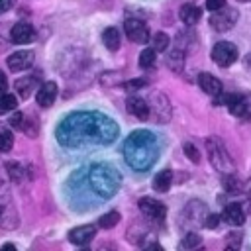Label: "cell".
<instances>
[{"label":"cell","instance_id":"obj_1","mask_svg":"<svg viewBox=\"0 0 251 251\" xmlns=\"http://www.w3.org/2000/svg\"><path fill=\"white\" fill-rule=\"evenodd\" d=\"M116 137H118L116 122L98 112L71 114L57 127L59 143L73 149H80L88 145H108Z\"/></svg>","mask_w":251,"mask_h":251},{"label":"cell","instance_id":"obj_2","mask_svg":"<svg viewBox=\"0 0 251 251\" xmlns=\"http://www.w3.org/2000/svg\"><path fill=\"white\" fill-rule=\"evenodd\" d=\"M124 157L131 169L147 171L159 157L157 137L147 129H137L129 133V137L124 143Z\"/></svg>","mask_w":251,"mask_h":251},{"label":"cell","instance_id":"obj_3","mask_svg":"<svg viewBox=\"0 0 251 251\" xmlns=\"http://www.w3.org/2000/svg\"><path fill=\"white\" fill-rule=\"evenodd\" d=\"M88 182H90V188L98 196L110 198L118 192V188L122 184V175L118 173L116 167H112L108 163H96V165L90 167Z\"/></svg>","mask_w":251,"mask_h":251},{"label":"cell","instance_id":"obj_4","mask_svg":"<svg viewBox=\"0 0 251 251\" xmlns=\"http://www.w3.org/2000/svg\"><path fill=\"white\" fill-rule=\"evenodd\" d=\"M206 153H208V159L212 163V167L224 176V175H229V173H235V163L233 159L229 157V153L226 151L224 143L216 137H208L206 139Z\"/></svg>","mask_w":251,"mask_h":251},{"label":"cell","instance_id":"obj_5","mask_svg":"<svg viewBox=\"0 0 251 251\" xmlns=\"http://www.w3.org/2000/svg\"><path fill=\"white\" fill-rule=\"evenodd\" d=\"M237 16H239V14H237L235 8L224 6L222 10L212 12V16H210V27L216 29V31H229V29L235 25Z\"/></svg>","mask_w":251,"mask_h":251},{"label":"cell","instance_id":"obj_6","mask_svg":"<svg viewBox=\"0 0 251 251\" xmlns=\"http://www.w3.org/2000/svg\"><path fill=\"white\" fill-rule=\"evenodd\" d=\"M212 61L218 63L220 67H229L237 59V47L229 41H220L212 47Z\"/></svg>","mask_w":251,"mask_h":251},{"label":"cell","instance_id":"obj_7","mask_svg":"<svg viewBox=\"0 0 251 251\" xmlns=\"http://www.w3.org/2000/svg\"><path fill=\"white\" fill-rule=\"evenodd\" d=\"M147 102H149V114L153 112L155 114L153 118L157 122H169V118H171V104H169V98L163 92H159V90L151 92Z\"/></svg>","mask_w":251,"mask_h":251},{"label":"cell","instance_id":"obj_8","mask_svg":"<svg viewBox=\"0 0 251 251\" xmlns=\"http://www.w3.org/2000/svg\"><path fill=\"white\" fill-rule=\"evenodd\" d=\"M124 29H126L127 39L133 41V43L145 45L149 41V27L141 20H137V18H127L124 22Z\"/></svg>","mask_w":251,"mask_h":251},{"label":"cell","instance_id":"obj_9","mask_svg":"<svg viewBox=\"0 0 251 251\" xmlns=\"http://www.w3.org/2000/svg\"><path fill=\"white\" fill-rule=\"evenodd\" d=\"M35 61V55L33 51L29 49H24V51H16L8 57V69L12 73H22V71H27Z\"/></svg>","mask_w":251,"mask_h":251},{"label":"cell","instance_id":"obj_10","mask_svg":"<svg viewBox=\"0 0 251 251\" xmlns=\"http://www.w3.org/2000/svg\"><path fill=\"white\" fill-rule=\"evenodd\" d=\"M137 206H139V210H141L147 218L157 220V222H163V218H165V214H167L165 204L159 202V200H155V198H149V196L141 198V200L137 202Z\"/></svg>","mask_w":251,"mask_h":251},{"label":"cell","instance_id":"obj_11","mask_svg":"<svg viewBox=\"0 0 251 251\" xmlns=\"http://www.w3.org/2000/svg\"><path fill=\"white\" fill-rule=\"evenodd\" d=\"M96 235V227L92 224H86V226H78V227H73L69 231V241L73 245H88Z\"/></svg>","mask_w":251,"mask_h":251},{"label":"cell","instance_id":"obj_12","mask_svg":"<svg viewBox=\"0 0 251 251\" xmlns=\"http://www.w3.org/2000/svg\"><path fill=\"white\" fill-rule=\"evenodd\" d=\"M57 84L53 82V80H47V82H43L39 88H37V92H35V100H37V104L41 106V108H49L53 102H55V98H57Z\"/></svg>","mask_w":251,"mask_h":251},{"label":"cell","instance_id":"obj_13","mask_svg":"<svg viewBox=\"0 0 251 251\" xmlns=\"http://www.w3.org/2000/svg\"><path fill=\"white\" fill-rule=\"evenodd\" d=\"M126 106H127L129 114L135 116L137 120H147L149 118V102L145 98H141L137 94H131V96H127Z\"/></svg>","mask_w":251,"mask_h":251},{"label":"cell","instance_id":"obj_14","mask_svg":"<svg viewBox=\"0 0 251 251\" xmlns=\"http://www.w3.org/2000/svg\"><path fill=\"white\" fill-rule=\"evenodd\" d=\"M33 37H35V31H33V27H31L29 24H25V22H18V24L12 27V31H10V39H12L14 43H18V45H25V43L33 41Z\"/></svg>","mask_w":251,"mask_h":251},{"label":"cell","instance_id":"obj_15","mask_svg":"<svg viewBox=\"0 0 251 251\" xmlns=\"http://www.w3.org/2000/svg\"><path fill=\"white\" fill-rule=\"evenodd\" d=\"M226 104H227V108H229V112H231L233 116L243 118V116L251 114L249 100H247L245 96H241V94H229V96L226 98Z\"/></svg>","mask_w":251,"mask_h":251},{"label":"cell","instance_id":"obj_16","mask_svg":"<svg viewBox=\"0 0 251 251\" xmlns=\"http://www.w3.org/2000/svg\"><path fill=\"white\" fill-rule=\"evenodd\" d=\"M198 86H200L206 94H210V96H218V94L222 92V82H220V78H216V76L210 75V73H200V75H198Z\"/></svg>","mask_w":251,"mask_h":251},{"label":"cell","instance_id":"obj_17","mask_svg":"<svg viewBox=\"0 0 251 251\" xmlns=\"http://www.w3.org/2000/svg\"><path fill=\"white\" fill-rule=\"evenodd\" d=\"M178 16H180V22H182V24H186V25H194V24L200 20L202 10H200L198 6H194V4H184V6H180Z\"/></svg>","mask_w":251,"mask_h":251},{"label":"cell","instance_id":"obj_18","mask_svg":"<svg viewBox=\"0 0 251 251\" xmlns=\"http://www.w3.org/2000/svg\"><path fill=\"white\" fill-rule=\"evenodd\" d=\"M224 220L231 226H241L245 222V212L239 204H227L224 210Z\"/></svg>","mask_w":251,"mask_h":251},{"label":"cell","instance_id":"obj_19","mask_svg":"<svg viewBox=\"0 0 251 251\" xmlns=\"http://www.w3.org/2000/svg\"><path fill=\"white\" fill-rule=\"evenodd\" d=\"M171 184H173V173L169 169H163L153 176V188L157 192H167L171 188Z\"/></svg>","mask_w":251,"mask_h":251},{"label":"cell","instance_id":"obj_20","mask_svg":"<svg viewBox=\"0 0 251 251\" xmlns=\"http://www.w3.org/2000/svg\"><path fill=\"white\" fill-rule=\"evenodd\" d=\"M120 41H122V37H120V31L116 27H106L102 31V43L106 45V49L118 51L120 49Z\"/></svg>","mask_w":251,"mask_h":251},{"label":"cell","instance_id":"obj_21","mask_svg":"<svg viewBox=\"0 0 251 251\" xmlns=\"http://www.w3.org/2000/svg\"><path fill=\"white\" fill-rule=\"evenodd\" d=\"M35 86H37V76H35V75L24 76V78H20V80L16 82V90H18V94H20L24 100L33 92Z\"/></svg>","mask_w":251,"mask_h":251},{"label":"cell","instance_id":"obj_22","mask_svg":"<svg viewBox=\"0 0 251 251\" xmlns=\"http://www.w3.org/2000/svg\"><path fill=\"white\" fill-rule=\"evenodd\" d=\"M222 182H224V188L229 192V194H239L245 186L241 184V180L237 178L235 173H229V175H224L222 176Z\"/></svg>","mask_w":251,"mask_h":251},{"label":"cell","instance_id":"obj_23","mask_svg":"<svg viewBox=\"0 0 251 251\" xmlns=\"http://www.w3.org/2000/svg\"><path fill=\"white\" fill-rule=\"evenodd\" d=\"M167 63H169V67H171L175 73H180L182 67H184V51L173 49V51L167 55Z\"/></svg>","mask_w":251,"mask_h":251},{"label":"cell","instance_id":"obj_24","mask_svg":"<svg viewBox=\"0 0 251 251\" xmlns=\"http://www.w3.org/2000/svg\"><path fill=\"white\" fill-rule=\"evenodd\" d=\"M18 108V98L10 92H4L0 94V116L2 114H8V112H14Z\"/></svg>","mask_w":251,"mask_h":251},{"label":"cell","instance_id":"obj_25","mask_svg":"<svg viewBox=\"0 0 251 251\" xmlns=\"http://www.w3.org/2000/svg\"><path fill=\"white\" fill-rule=\"evenodd\" d=\"M155 53H157V51H155L153 47H145V49L139 53V59H137V61H139V67H141V69H151V67L155 65Z\"/></svg>","mask_w":251,"mask_h":251},{"label":"cell","instance_id":"obj_26","mask_svg":"<svg viewBox=\"0 0 251 251\" xmlns=\"http://www.w3.org/2000/svg\"><path fill=\"white\" fill-rule=\"evenodd\" d=\"M14 147V133L8 127H0V151L8 153Z\"/></svg>","mask_w":251,"mask_h":251},{"label":"cell","instance_id":"obj_27","mask_svg":"<svg viewBox=\"0 0 251 251\" xmlns=\"http://www.w3.org/2000/svg\"><path fill=\"white\" fill-rule=\"evenodd\" d=\"M118 222H120V214H118V212H108V214H104V216L98 220V227H102V229H112V227L118 226Z\"/></svg>","mask_w":251,"mask_h":251},{"label":"cell","instance_id":"obj_28","mask_svg":"<svg viewBox=\"0 0 251 251\" xmlns=\"http://www.w3.org/2000/svg\"><path fill=\"white\" fill-rule=\"evenodd\" d=\"M169 43H171V39H169V35H167V33H163V31H157V33L153 35V49H155L157 53H163V51H167Z\"/></svg>","mask_w":251,"mask_h":251},{"label":"cell","instance_id":"obj_29","mask_svg":"<svg viewBox=\"0 0 251 251\" xmlns=\"http://www.w3.org/2000/svg\"><path fill=\"white\" fill-rule=\"evenodd\" d=\"M4 167H6V171H8V175H10V178H12V180L20 182V180L24 178V167H22L20 163L10 161V163H6Z\"/></svg>","mask_w":251,"mask_h":251},{"label":"cell","instance_id":"obj_30","mask_svg":"<svg viewBox=\"0 0 251 251\" xmlns=\"http://www.w3.org/2000/svg\"><path fill=\"white\" fill-rule=\"evenodd\" d=\"M200 243H202L200 235H198V233H194V231H190V233H186V235L182 237L180 247H182V249H192V247H198Z\"/></svg>","mask_w":251,"mask_h":251},{"label":"cell","instance_id":"obj_31","mask_svg":"<svg viewBox=\"0 0 251 251\" xmlns=\"http://www.w3.org/2000/svg\"><path fill=\"white\" fill-rule=\"evenodd\" d=\"M24 133H27L29 137H35L37 135V129H39V126H37V122L35 120H31V118H25L24 116V122H22V127H20Z\"/></svg>","mask_w":251,"mask_h":251},{"label":"cell","instance_id":"obj_32","mask_svg":"<svg viewBox=\"0 0 251 251\" xmlns=\"http://www.w3.org/2000/svg\"><path fill=\"white\" fill-rule=\"evenodd\" d=\"M182 151H184V155H186V157H188V159H190L192 163H196V165L200 163V151H198V149L194 147V143L186 141V143L182 145Z\"/></svg>","mask_w":251,"mask_h":251},{"label":"cell","instance_id":"obj_33","mask_svg":"<svg viewBox=\"0 0 251 251\" xmlns=\"http://www.w3.org/2000/svg\"><path fill=\"white\" fill-rule=\"evenodd\" d=\"M226 243H227V247H239L241 245V233L239 231H231V233H227L226 235Z\"/></svg>","mask_w":251,"mask_h":251},{"label":"cell","instance_id":"obj_34","mask_svg":"<svg viewBox=\"0 0 251 251\" xmlns=\"http://www.w3.org/2000/svg\"><path fill=\"white\" fill-rule=\"evenodd\" d=\"M147 84V80H143V78H135V80H127L124 86L129 90V92H135L137 88H141V86H145Z\"/></svg>","mask_w":251,"mask_h":251},{"label":"cell","instance_id":"obj_35","mask_svg":"<svg viewBox=\"0 0 251 251\" xmlns=\"http://www.w3.org/2000/svg\"><path fill=\"white\" fill-rule=\"evenodd\" d=\"M22 122H24V114L18 112V110H14V114L10 116V126L16 127V129H20L22 127Z\"/></svg>","mask_w":251,"mask_h":251},{"label":"cell","instance_id":"obj_36","mask_svg":"<svg viewBox=\"0 0 251 251\" xmlns=\"http://www.w3.org/2000/svg\"><path fill=\"white\" fill-rule=\"evenodd\" d=\"M224 6H226V0H206V10H210V12L222 10Z\"/></svg>","mask_w":251,"mask_h":251},{"label":"cell","instance_id":"obj_37","mask_svg":"<svg viewBox=\"0 0 251 251\" xmlns=\"http://www.w3.org/2000/svg\"><path fill=\"white\" fill-rule=\"evenodd\" d=\"M218 224H220V216H218V214H210V216L204 220V227H208V229H214Z\"/></svg>","mask_w":251,"mask_h":251},{"label":"cell","instance_id":"obj_38","mask_svg":"<svg viewBox=\"0 0 251 251\" xmlns=\"http://www.w3.org/2000/svg\"><path fill=\"white\" fill-rule=\"evenodd\" d=\"M14 4H16V0H0V14H4L10 8H14Z\"/></svg>","mask_w":251,"mask_h":251},{"label":"cell","instance_id":"obj_39","mask_svg":"<svg viewBox=\"0 0 251 251\" xmlns=\"http://www.w3.org/2000/svg\"><path fill=\"white\" fill-rule=\"evenodd\" d=\"M8 92V78L4 75V71H0V94Z\"/></svg>","mask_w":251,"mask_h":251},{"label":"cell","instance_id":"obj_40","mask_svg":"<svg viewBox=\"0 0 251 251\" xmlns=\"http://www.w3.org/2000/svg\"><path fill=\"white\" fill-rule=\"evenodd\" d=\"M245 192H247V196L251 198V178L247 180V184H245Z\"/></svg>","mask_w":251,"mask_h":251},{"label":"cell","instance_id":"obj_41","mask_svg":"<svg viewBox=\"0 0 251 251\" xmlns=\"http://www.w3.org/2000/svg\"><path fill=\"white\" fill-rule=\"evenodd\" d=\"M2 249H4V251H8V249H16V247H14L12 243H6V245H2Z\"/></svg>","mask_w":251,"mask_h":251},{"label":"cell","instance_id":"obj_42","mask_svg":"<svg viewBox=\"0 0 251 251\" xmlns=\"http://www.w3.org/2000/svg\"><path fill=\"white\" fill-rule=\"evenodd\" d=\"M249 214H251V202H249Z\"/></svg>","mask_w":251,"mask_h":251},{"label":"cell","instance_id":"obj_43","mask_svg":"<svg viewBox=\"0 0 251 251\" xmlns=\"http://www.w3.org/2000/svg\"><path fill=\"white\" fill-rule=\"evenodd\" d=\"M239 2H251V0H239Z\"/></svg>","mask_w":251,"mask_h":251},{"label":"cell","instance_id":"obj_44","mask_svg":"<svg viewBox=\"0 0 251 251\" xmlns=\"http://www.w3.org/2000/svg\"><path fill=\"white\" fill-rule=\"evenodd\" d=\"M0 216H2V208H0Z\"/></svg>","mask_w":251,"mask_h":251}]
</instances>
